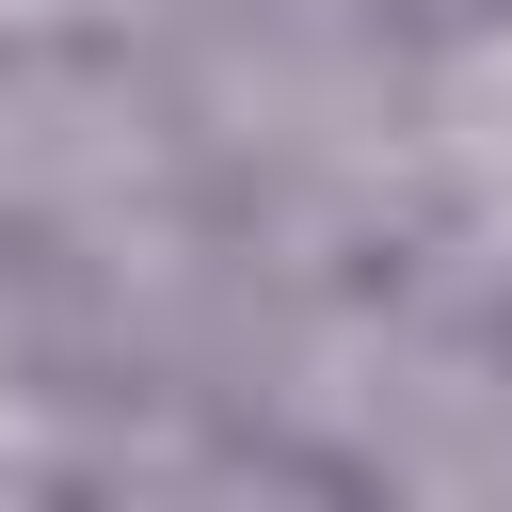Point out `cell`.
Returning a JSON list of instances; mask_svg holds the SVG:
<instances>
[]
</instances>
